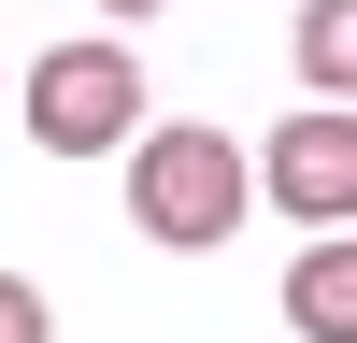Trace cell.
<instances>
[{
    "instance_id": "obj_6",
    "label": "cell",
    "mask_w": 357,
    "mask_h": 343,
    "mask_svg": "<svg viewBox=\"0 0 357 343\" xmlns=\"http://www.w3.org/2000/svg\"><path fill=\"white\" fill-rule=\"evenodd\" d=\"M0 343H57V314H43V286H29V272H0Z\"/></svg>"
},
{
    "instance_id": "obj_7",
    "label": "cell",
    "mask_w": 357,
    "mask_h": 343,
    "mask_svg": "<svg viewBox=\"0 0 357 343\" xmlns=\"http://www.w3.org/2000/svg\"><path fill=\"white\" fill-rule=\"evenodd\" d=\"M100 15H172V0H100Z\"/></svg>"
},
{
    "instance_id": "obj_3",
    "label": "cell",
    "mask_w": 357,
    "mask_h": 343,
    "mask_svg": "<svg viewBox=\"0 0 357 343\" xmlns=\"http://www.w3.org/2000/svg\"><path fill=\"white\" fill-rule=\"evenodd\" d=\"M257 200H286L301 229H357V100H301L257 143Z\"/></svg>"
},
{
    "instance_id": "obj_8",
    "label": "cell",
    "mask_w": 357,
    "mask_h": 343,
    "mask_svg": "<svg viewBox=\"0 0 357 343\" xmlns=\"http://www.w3.org/2000/svg\"><path fill=\"white\" fill-rule=\"evenodd\" d=\"M0 86H15V72H0Z\"/></svg>"
},
{
    "instance_id": "obj_5",
    "label": "cell",
    "mask_w": 357,
    "mask_h": 343,
    "mask_svg": "<svg viewBox=\"0 0 357 343\" xmlns=\"http://www.w3.org/2000/svg\"><path fill=\"white\" fill-rule=\"evenodd\" d=\"M301 86L357 100V0H301Z\"/></svg>"
},
{
    "instance_id": "obj_4",
    "label": "cell",
    "mask_w": 357,
    "mask_h": 343,
    "mask_svg": "<svg viewBox=\"0 0 357 343\" xmlns=\"http://www.w3.org/2000/svg\"><path fill=\"white\" fill-rule=\"evenodd\" d=\"M286 329H301V343H357V229H314V243H301Z\"/></svg>"
},
{
    "instance_id": "obj_1",
    "label": "cell",
    "mask_w": 357,
    "mask_h": 343,
    "mask_svg": "<svg viewBox=\"0 0 357 343\" xmlns=\"http://www.w3.org/2000/svg\"><path fill=\"white\" fill-rule=\"evenodd\" d=\"M243 200H257V172H243V143H229V129H129V229H143L158 257L229 243Z\"/></svg>"
},
{
    "instance_id": "obj_2",
    "label": "cell",
    "mask_w": 357,
    "mask_h": 343,
    "mask_svg": "<svg viewBox=\"0 0 357 343\" xmlns=\"http://www.w3.org/2000/svg\"><path fill=\"white\" fill-rule=\"evenodd\" d=\"M15 114H29L43 158H114V143L143 129V57L129 43H43L29 86H15Z\"/></svg>"
}]
</instances>
